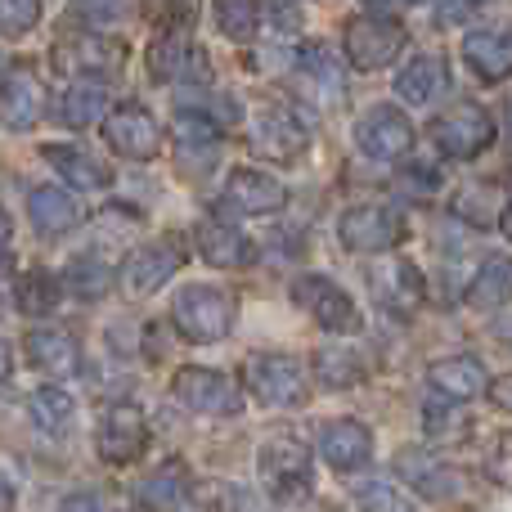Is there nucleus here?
Returning <instances> with one entry per match:
<instances>
[{"mask_svg": "<svg viewBox=\"0 0 512 512\" xmlns=\"http://www.w3.org/2000/svg\"><path fill=\"white\" fill-rule=\"evenodd\" d=\"M256 481L274 504H306L315 490V459L306 441L292 432H279L256 450Z\"/></svg>", "mask_w": 512, "mask_h": 512, "instance_id": "obj_1", "label": "nucleus"}, {"mask_svg": "<svg viewBox=\"0 0 512 512\" xmlns=\"http://www.w3.org/2000/svg\"><path fill=\"white\" fill-rule=\"evenodd\" d=\"M409 32L400 23V9L364 5L360 14L346 18V59L355 72H382L400 59Z\"/></svg>", "mask_w": 512, "mask_h": 512, "instance_id": "obj_2", "label": "nucleus"}, {"mask_svg": "<svg viewBox=\"0 0 512 512\" xmlns=\"http://www.w3.org/2000/svg\"><path fill=\"white\" fill-rule=\"evenodd\" d=\"M234 319H239V301L225 288H216V283H189L171 301V324L194 346L225 342L234 333Z\"/></svg>", "mask_w": 512, "mask_h": 512, "instance_id": "obj_3", "label": "nucleus"}, {"mask_svg": "<svg viewBox=\"0 0 512 512\" xmlns=\"http://www.w3.org/2000/svg\"><path fill=\"white\" fill-rule=\"evenodd\" d=\"M54 63L63 77H86V86L95 81H117L126 68V45L117 36H104L95 27L86 32H63L54 41Z\"/></svg>", "mask_w": 512, "mask_h": 512, "instance_id": "obj_4", "label": "nucleus"}, {"mask_svg": "<svg viewBox=\"0 0 512 512\" xmlns=\"http://www.w3.org/2000/svg\"><path fill=\"white\" fill-rule=\"evenodd\" d=\"M292 301L310 315V324H319L333 337H355L364 328L355 297L337 279H328V274H301V279H292Z\"/></svg>", "mask_w": 512, "mask_h": 512, "instance_id": "obj_5", "label": "nucleus"}, {"mask_svg": "<svg viewBox=\"0 0 512 512\" xmlns=\"http://www.w3.org/2000/svg\"><path fill=\"white\" fill-rule=\"evenodd\" d=\"M409 234V221L405 212H396V207L387 203H355L342 212V221H337V239H342L346 252H391L400 248Z\"/></svg>", "mask_w": 512, "mask_h": 512, "instance_id": "obj_6", "label": "nucleus"}, {"mask_svg": "<svg viewBox=\"0 0 512 512\" xmlns=\"http://www.w3.org/2000/svg\"><path fill=\"white\" fill-rule=\"evenodd\" d=\"M243 387L265 409H301L310 400V382L288 355H252L243 364Z\"/></svg>", "mask_w": 512, "mask_h": 512, "instance_id": "obj_7", "label": "nucleus"}, {"mask_svg": "<svg viewBox=\"0 0 512 512\" xmlns=\"http://www.w3.org/2000/svg\"><path fill=\"white\" fill-rule=\"evenodd\" d=\"M427 135H432V144L445 153V158L472 162V158H481V153L495 144L499 131H495V117H490L486 108L463 99V104L445 108V113L427 126Z\"/></svg>", "mask_w": 512, "mask_h": 512, "instance_id": "obj_8", "label": "nucleus"}, {"mask_svg": "<svg viewBox=\"0 0 512 512\" xmlns=\"http://www.w3.org/2000/svg\"><path fill=\"white\" fill-rule=\"evenodd\" d=\"M396 472L414 486V495L432 499V504H459V499H472V481L459 463L441 459V454L427 450H400L396 454Z\"/></svg>", "mask_w": 512, "mask_h": 512, "instance_id": "obj_9", "label": "nucleus"}, {"mask_svg": "<svg viewBox=\"0 0 512 512\" xmlns=\"http://www.w3.org/2000/svg\"><path fill=\"white\" fill-rule=\"evenodd\" d=\"M171 396H176L185 409L203 414V418H230V414L243 409V391L234 387L230 373L203 369V364H185V369H176V378H171Z\"/></svg>", "mask_w": 512, "mask_h": 512, "instance_id": "obj_10", "label": "nucleus"}, {"mask_svg": "<svg viewBox=\"0 0 512 512\" xmlns=\"http://www.w3.org/2000/svg\"><path fill=\"white\" fill-rule=\"evenodd\" d=\"M180 265H185V239L180 234H158L153 243H144V248H135L126 256L117 279H122V288L131 297H153L162 283L176 279Z\"/></svg>", "mask_w": 512, "mask_h": 512, "instance_id": "obj_11", "label": "nucleus"}, {"mask_svg": "<svg viewBox=\"0 0 512 512\" xmlns=\"http://www.w3.org/2000/svg\"><path fill=\"white\" fill-rule=\"evenodd\" d=\"M369 283H373V301H378V310L391 315V319H400V324H409L427 301L423 274H418V265L405 261V256H391V261L373 265Z\"/></svg>", "mask_w": 512, "mask_h": 512, "instance_id": "obj_12", "label": "nucleus"}, {"mask_svg": "<svg viewBox=\"0 0 512 512\" xmlns=\"http://www.w3.org/2000/svg\"><path fill=\"white\" fill-rule=\"evenodd\" d=\"M149 423L135 405H113L95 427V454L108 463V468H126L135 463L144 450H149Z\"/></svg>", "mask_w": 512, "mask_h": 512, "instance_id": "obj_13", "label": "nucleus"}, {"mask_svg": "<svg viewBox=\"0 0 512 512\" xmlns=\"http://www.w3.org/2000/svg\"><path fill=\"white\" fill-rule=\"evenodd\" d=\"M248 144L270 162H301L310 149V131L292 108H265L248 122Z\"/></svg>", "mask_w": 512, "mask_h": 512, "instance_id": "obj_14", "label": "nucleus"}, {"mask_svg": "<svg viewBox=\"0 0 512 512\" xmlns=\"http://www.w3.org/2000/svg\"><path fill=\"white\" fill-rule=\"evenodd\" d=\"M355 149L373 162H396L414 149V122L400 108L378 104L355 122Z\"/></svg>", "mask_w": 512, "mask_h": 512, "instance_id": "obj_15", "label": "nucleus"}, {"mask_svg": "<svg viewBox=\"0 0 512 512\" xmlns=\"http://www.w3.org/2000/svg\"><path fill=\"white\" fill-rule=\"evenodd\" d=\"M104 144L126 162H153L162 149V126L153 122V113L135 104L113 108V117L104 122Z\"/></svg>", "mask_w": 512, "mask_h": 512, "instance_id": "obj_16", "label": "nucleus"}, {"mask_svg": "<svg viewBox=\"0 0 512 512\" xmlns=\"http://www.w3.org/2000/svg\"><path fill=\"white\" fill-rule=\"evenodd\" d=\"M54 99L45 95L41 77H36L27 63H9L5 81H0V113H5L9 131H32L45 113H50Z\"/></svg>", "mask_w": 512, "mask_h": 512, "instance_id": "obj_17", "label": "nucleus"}, {"mask_svg": "<svg viewBox=\"0 0 512 512\" xmlns=\"http://www.w3.org/2000/svg\"><path fill=\"white\" fill-rule=\"evenodd\" d=\"M203 63H207V54L198 50L185 32H176V27H162V32L149 41V50H144V68H149V77L158 81V86L189 81V77H207Z\"/></svg>", "mask_w": 512, "mask_h": 512, "instance_id": "obj_18", "label": "nucleus"}, {"mask_svg": "<svg viewBox=\"0 0 512 512\" xmlns=\"http://www.w3.org/2000/svg\"><path fill=\"white\" fill-rule=\"evenodd\" d=\"M225 207L239 216H274L288 207V185L261 167H234L225 176Z\"/></svg>", "mask_w": 512, "mask_h": 512, "instance_id": "obj_19", "label": "nucleus"}, {"mask_svg": "<svg viewBox=\"0 0 512 512\" xmlns=\"http://www.w3.org/2000/svg\"><path fill=\"white\" fill-rule=\"evenodd\" d=\"M490 382L495 378L486 373V364L472 360V355H450V360H436L427 369V387L445 405H468L477 396H490Z\"/></svg>", "mask_w": 512, "mask_h": 512, "instance_id": "obj_20", "label": "nucleus"}, {"mask_svg": "<svg viewBox=\"0 0 512 512\" xmlns=\"http://www.w3.org/2000/svg\"><path fill=\"white\" fill-rule=\"evenodd\" d=\"M194 248L207 265H216V270H243L256 256V243L239 225L221 221V216H203V221L194 225Z\"/></svg>", "mask_w": 512, "mask_h": 512, "instance_id": "obj_21", "label": "nucleus"}, {"mask_svg": "<svg viewBox=\"0 0 512 512\" xmlns=\"http://www.w3.org/2000/svg\"><path fill=\"white\" fill-rule=\"evenodd\" d=\"M319 454L333 472H364L373 463V432L360 418H333L319 432Z\"/></svg>", "mask_w": 512, "mask_h": 512, "instance_id": "obj_22", "label": "nucleus"}, {"mask_svg": "<svg viewBox=\"0 0 512 512\" xmlns=\"http://www.w3.org/2000/svg\"><path fill=\"white\" fill-rule=\"evenodd\" d=\"M463 63L481 81L512 77V27H468L463 36Z\"/></svg>", "mask_w": 512, "mask_h": 512, "instance_id": "obj_23", "label": "nucleus"}, {"mask_svg": "<svg viewBox=\"0 0 512 512\" xmlns=\"http://www.w3.org/2000/svg\"><path fill=\"white\" fill-rule=\"evenodd\" d=\"M23 351H27V360L41 373H50V378H72V373H81V342L59 333V328H32V333L23 337Z\"/></svg>", "mask_w": 512, "mask_h": 512, "instance_id": "obj_24", "label": "nucleus"}, {"mask_svg": "<svg viewBox=\"0 0 512 512\" xmlns=\"http://www.w3.org/2000/svg\"><path fill=\"white\" fill-rule=\"evenodd\" d=\"M27 221L36 225L41 234H68L86 221V207L68 194V189H54V185H41L27 194Z\"/></svg>", "mask_w": 512, "mask_h": 512, "instance_id": "obj_25", "label": "nucleus"}, {"mask_svg": "<svg viewBox=\"0 0 512 512\" xmlns=\"http://www.w3.org/2000/svg\"><path fill=\"white\" fill-rule=\"evenodd\" d=\"M131 499L140 504V512H180L194 499V486H189V477H185V468H158V472H149L144 481H135V490H131Z\"/></svg>", "mask_w": 512, "mask_h": 512, "instance_id": "obj_26", "label": "nucleus"}, {"mask_svg": "<svg viewBox=\"0 0 512 512\" xmlns=\"http://www.w3.org/2000/svg\"><path fill=\"white\" fill-rule=\"evenodd\" d=\"M445 86H450V68H445L441 54H414L396 77V95L405 104H436Z\"/></svg>", "mask_w": 512, "mask_h": 512, "instance_id": "obj_27", "label": "nucleus"}, {"mask_svg": "<svg viewBox=\"0 0 512 512\" xmlns=\"http://www.w3.org/2000/svg\"><path fill=\"white\" fill-rule=\"evenodd\" d=\"M27 418L45 436H72V427H77V400H72L68 387L45 382V387H36L27 396Z\"/></svg>", "mask_w": 512, "mask_h": 512, "instance_id": "obj_28", "label": "nucleus"}, {"mask_svg": "<svg viewBox=\"0 0 512 512\" xmlns=\"http://www.w3.org/2000/svg\"><path fill=\"white\" fill-rule=\"evenodd\" d=\"M50 117L59 126H68V131H81V126H95V122H108V95L99 86H86V81H77V86L59 90L50 104Z\"/></svg>", "mask_w": 512, "mask_h": 512, "instance_id": "obj_29", "label": "nucleus"}, {"mask_svg": "<svg viewBox=\"0 0 512 512\" xmlns=\"http://www.w3.org/2000/svg\"><path fill=\"white\" fill-rule=\"evenodd\" d=\"M41 158L50 162L72 189H108L113 185V171H108L99 158H90L86 149H77V144H45Z\"/></svg>", "mask_w": 512, "mask_h": 512, "instance_id": "obj_30", "label": "nucleus"}, {"mask_svg": "<svg viewBox=\"0 0 512 512\" xmlns=\"http://www.w3.org/2000/svg\"><path fill=\"white\" fill-rule=\"evenodd\" d=\"M508 301H512V256L495 252V256H486V261L477 265V274H472L468 306H477V310H504Z\"/></svg>", "mask_w": 512, "mask_h": 512, "instance_id": "obj_31", "label": "nucleus"}, {"mask_svg": "<svg viewBox=\"0 0 512 512\" xmlns=\"http://www.w3.org/2000/svg\"><path fill=\"white\" fill-rule=\"evenodd\" d=\"M315 378L319 387L328 391H351L360 387L364 378H369V364H364L360 351H346V346H324V351H315Z\"/></svg>", "mask_w": 512, "mask_h": 512, "instance_id": "obj_32", "label": "nucleus"}, {"mask_svg": "<svg viewBox=\"0 0 512 512\" xmlns=\"http://www.w3.org/2000/svg\"><path fill=\"white\" fill-rule=\"evenodd\" d=\"M59 301H63V279H59V274H50V270H41V265H32V270L14 283V306L23 310L27 319L54 315V306H59Z\"/></svg>", "mask_w": 512, "mask_h": 512, "instance_id": "obj_33", "label": "nucleus"}, {"mask_svg": "<svg viewBox=\"0 0 512 512\" xmlns=\"http://www.w3.org/2000/svg\"><path fill=\"white\" fill-rule=\"evenodd\" d=\"M59 279H63V292H72V297H81V301H99L113 288V270H108L99 256H77V261H68V270H63Z\"/></svg>", "mask_w": 512, "mask_h": 512, "instance_id": "obj_34", "label": "nucleus"}, {"mask_svg": "<svg viewBox=\"0 0 512 512\" xmlns=\"http://www.w3.org/2000/svg\"><path fill=\"white\" fill-rule=\"evenodd\" d=\"M194 504L203 512H265L248 495V490L239 486V481H221V477L198 481V486H194Z\"/></svg>", "mask_w": 512, "mask_h": 512, "instance_id": "obj_35", "label": "nucleus"}, {"mask_svg": "<svg viewBox=\"0 0 512 512\" xmlns=\"http://www.w3.org/2000/svg\"><path fill=\"white\" fill-rule=\"evenodd\" d=\"M216 23L230 41H252L261 36V5H248V0H225L216 5Z\"/></svg>", "mask_w": 512, "mask_h": 512, "instance_id": "obj_36", "label": "nucleus"}, {"mask_svg": "<svg viewBox=\"0 0 512 512\" xmlns=\"http://www.w3.org/2000/svg\"><path fill=\"white\" fill-rule=\"evenodd\" d=\"M423 423L432 441H468V432H472V423L459 414V405H445V400H432L423 409Z\"/></svg>", "mask_w": 512, "mask_h": 512, "instance_id": "obj_37", "label": "nucleus"}, {"mask_svg": "<svg viewBox=\"0 0 512 512\" xmlns=\"http://www.w3.org/2000/svg\"><path fill=\"white\" fill-rule=\"evenodd\" d=\"M481 472H486L499 490H512V432H499V436H490V441H486Z\"/></svg>", "mask_w": 512, "mask_h": 512, "instance_id": "obj_38", "label": "nucleus"}, {"mask_svg": "<svg viewBox=\"0 0 512 512\" xmlns=\"http://www.w3.org/2000/svg\"><path fill=\"white\" fill-rule=\"evenodd\" d=\"M355 508L360 512H409V499L391 481H364L355 486Z\"/></svg>", "mask_w": 512, "mask_h": 512, "instance_id": "obj_39", "label": "nucleus"}, {"mask_svg": "<svg viewBox=\"0 0 512 512\" xmlns=\"http://www.w3.org/2000/svg\"><path fill=\"white\" fill-rule=\"evenodd\" d=\"M36 18H41L36 0H5V5H0V32H5V41H18L23 32L36 27Z\"/></svg>", "mask_w": 512, "mask_h": 512, "instance_id": "obj_40", "label": "nucleus"}, {"mask_svg": "<svg viewBox=\"0 0 512 512\" xmlns=\"http://www.w3.org/2000/svg\"><path fill=\"white\" fill-rule=\"evenodd\" d=\"M301 32V9L297 5H261V36L283 41V36Z\"/></svg>", "mask_w": 512, "mask_h": 512, "instance_id": "obj_41", "label": "nucleus"}, {"mask_svg": "<svg viewBox=\"0 0 512 512\" xmlns=\"http://www.w3.org/2000/svg\"><path fill=\"white\" fill-rule=\"evenodd\" d=\"M490 400H495V409L512 414V373H499V378L490 382Z\"/></svg>", "mask_w": 512, "mask_h": 512, "instance_id": "obj_42", "label": "nucleus"}, {"mask_svg": "<svg viewBox=\"0 0 512 512\" xmlns=\"http://www.w3.org/2000/svg\"><path fill=\"white\" fill-rule=\"evenodd\" d=\"M59 512H99V499L95 495H63Z\"/></svg>", "mask_w": 512, "mask_h": 512, "instance_id": "obj_43", "label": "nucleus"}, {"mask_svg": "<svg viewBox=\"0 0 512 512\" xmlns=\"http://www.w3.org/2000/svg\"><path fill=\"white\" fill-rule=\"evenodd\" d=\"M436 14H441L445 23H468V18L477 14V5H441Z\"/></svg>", "mask_w": 512, "mask_h": 512, "instance_id": "obj_44", "label": "nucleus"}, {"mask_svg": "<svg viewBox=\"0 0 512 512\" xmlns=\"http://www.w3.org/2000/svg\"><path fill=\"white\" fill-rule=\"evenodd\" d=\"M499 230H504V239L512 243V203L504 207V216H499Z\"/></svg>", "mask_w": 512, "mask_h": 512, "instance_id": "obj_45", "label": "nucleus"}]
</instances>
